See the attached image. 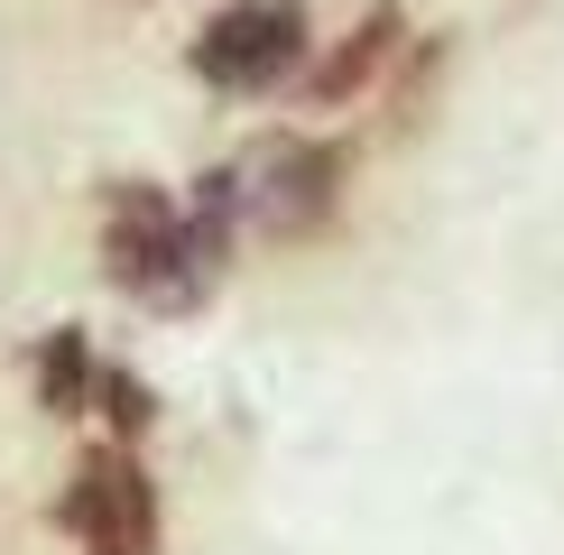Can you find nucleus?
<instances>
[{"label":"nucleus","instance_id":"1","mask_svg":"<svg viewBox=\"0 0 564 555\" xmlns=\"http://www.w3.org/2000/svg\"><path fill=\"white\" fill-rule=\"evenodd\" d=\"M102 269H111V287H130L158 315H185L214 296V278L185 250V204L167 185H139V176L102 195Z\"/></svg>","mask_w":564,"mask_h":555},{"label":"nucleus","instance_id":"2","mask_svg":"<svg viewBox=\"0 0 564 555\" xmlns=\"http://www.w3.org/2000/svg\"><path fill=\"white\" fill-rule=\"evenodd\" d=\"M241 214L269 231V241H305V231L334 222L343 204V149L334 139H260L241 157Z\"/></svg>","mask_w":564,"mask_h":555},{"label":"nucleus","instance_id":"3","mask_svg":"<svg viewBox=\"0 0 564 555\" xmlns=\"http://www.w3.org/2000/svg\"><path fill=\"white\" fill-rule=\"evenodd\" d=\"M296 65H305V10L296 0H231L195 37V75L214 92H269Z\"/></svg>","mask_w":564,"mask_h":555},{"label":"nucleus","instance_id":"4","mask_svg":"<svg viewBox=\"0 0 564 555\" xmlns=\"http://www.w3.org/2000/svg\"><path fill=\"white\" fill-rule=\"evenodd\" d=\"M56 519L84 537V555H158V491L130 454H93Z\"/></svg>","mask_w":564,"mask_h":555},{"label":"nucleus","instance_id":"5","mask_svg":"<svg viewBox=\"0 0 564 555\" xmlns=\"http://www.w3.org/2000/svg\"><path fill=\"white\" fill-rule=\"evenodd\" d=\"M389 46H398V10H370L361 29H351V37L334 46V56L315 65V102H351V92L380 75V56H389Z\"/></svg>","mask_w":564,"mask_h":555},{"label":"nucleus","instance_id":"6","mask_svg":"<svg viewBox=\"0 0 564 555\" xmlns=\"http://www.w3.org/2000/svg\"><path fill=\"white\" fill-rule=\"evenodd\" d=\"M93 380H102V361L84 352V334H75V324L37 342V399L56 407V416H84V407H93Z\"/></svg>","mask_w":564,"mask_h":555},{"label":"nucleus","instance_id":"7","mask_svg":"<svg viewBox=\"0 0 564 555\" xmlns=\"http://www.w3.org/2000/svg\"><path fill=\"white\" fill-rule=\"evenodd\" d=\"M93 407H111V426H121V435H139V426H149V389H139L130 380V370H102V380H93Z\"/></svg>","mask_w":564,"mask_h":555}]
</instances>
